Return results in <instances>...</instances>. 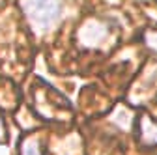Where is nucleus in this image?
<instances>
[{
	"instance_id": "f03ea898",
	"label": "nucleus",
	"mask_w": 157,
	"mask_h": 155,
	"mask_svg": "<svg viewBox=\"0 0 157 155\" xmlns=\"http://www.w3.org/2000/svg\"><path fill=\"white\" fill-rule=\"evenodd\" d=\"M109 37V26L99 21H88L78 30V40L84 47H99Z\"/></svg>"
},
{
	"instance_id": "423d86ee",
	"label": "nucleus",
	"mask_w": 157,
	"mask_h": 155,
	"mask_svg": "<svg viewBox=\"0 0 157 155\" xmlns=\"http://www.w3.org/2000/svg\"><path fill=\"white\" fill-rule=\"evenodd\" d=\"M0 131H2V122H0Z\"/></svg>"
},
{
	"instance_id": "20e7f679",
	"label": "nucleus",
	"mask_w": 157,
	"mask_h": 155,
	"mask_svg": "<svg viewBox=\"0 0 157 155\" xmlns=\"http://www.w3.org/2000/svg\"><path fill=\"white\" fill-rule=\"evenodd\" d=\"M23 155H39V142H37V138H28L25 142Z\"/></svg>"
},
{
	"instance_id": "f257e3e1",
	"label": "nucleus",
	"mask_w": 157,
	"mask_h": 155,
	"mask_svg": "<svg viewBox=\"0 0 157 155\" xmlns=\"http://www.w3.org/2000/svg\"><path fill=\"white\" fill-rule=\"evenodd\" d=\"M21 8L37 34H45L54 28L64 13L62 0H21Z\"/></svg>"
},
{
	"instance_id": "7ed1b4c3",
	"label": "nucleus",
	"mask_w": 157,
	"mask_h": 155,
	"mask_svg": "<svg viewBox=\"0 0 157 155\" xmlns=\"http://www.w3.org/2000/svg\"><path fill=\"white\" fill-rule=\"evenodd\" d=\"M142 140L150 146H157V123L144 120L142 123Z\"/></svg>"
},
{
	"instance_id": "39448f33",
	"label": "nucleus",
	"mask_w": 157,
	"mask_h": 155,
	"mask_svg": "<svg viewBox=\"0 0 157 155\" xmlns=\"http://www.w3.org/2000/svg\"><path fill=\"white\" fill-rule=\"evenodd\" d=\"M144 40H146V45H148L151 51L157 52V32H148Z\"/></svg>"
}]
</instances>
